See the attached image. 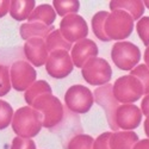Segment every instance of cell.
<instances>
[{
	"mask_svg": "<svg viewBox=\"0 0 149 149\" xmlns=\"http://www.w3.org/2000/svg\"><path fill=\"white\" fill-rule=\"evenodd\" d=\"M11 124L17 136L31 139L40 134L43 127V116L31 106H23L16 111Z\"/></svg>",
	"mask_w": 149,
	"mask_h": 149,
	"instance_id": "cell-1",
	"label": "cell"
},
{
	"mask_svg": "<svg viewBox=\"0 0 149 149\" xmlns=\"http://www.w3.org/2000/svg\"><path fill=\"white\" fill-rule=\"evenodd\" d=\"M31 107L43 116V127L47 129H54L63 119V105L53 93L40 95Z\"/></svg>",
	"mask_w": 149,
	"mask_h": 149,
	"instance_id": "cell-2",
	"label": "cell"
},
{
	"mask_svg": "<svg viewBox=\"0 0 149 149\" xmlns=\"http://www.w3.org/2000/svg\"><path fill=\"white\" fill-rule=\"evenodd\" d=\"M134 30V18L123 10H115L109 13L105 22V33L110 41H119L128 38Z\"/></svg>",
	"mask_w": 149,
	"mask_h": 149,
	"instance_id": "cell-3",
	"label": "cell"
},
{
	"mask_svg": "<svg viewBox=\"0 0 149 149\" xmlns=\"http://www.w3.org/2000/svg\"><path fill=\"white\" fill-rule=\"evenodd\" d=\"M116 100L122 104H132L144 94V87L140 79L134 75L119 77L112 86Z\"/></svg>",
	"mask_w": 149,
	"mask_h": 149,
	"instance_id": "cell-4",
	"label": "cell"
},
{
	"mask_svg": "<svg viewBox=\"0 0 149 149\" xmlns=\"http://www.w3.org/2000/svg\"><path fill=\"white\" fill-rule=\"evenodd\" d=\"M111 58L113 63L122 70H132L141 60L140 48L129 42H116L111 49Z\"/></svg>",
	"mask_w": 149,
	"mask_h": 149,
	"instance_id": "cell-5",
	"label": "cell"
},
{
	"mask_svg": "<svg viewBox=\"0 0 149 149\" xmlns=\"http://www.w3.org/2000/svg\"><path fill=\"white\" fill-rule=\"evenodd\" d=\"M84 80L93 86H104L109 84L112 77V69L110 63L103 57L91 58L81 68Z\"/></svg>",
	"mask_w": 149,
	"mask_h": 149,
	"instance_id": "cell-6",
	"label": "cell"
},
{
	"mask_svg": "<svg viewBox=\"0 0 149 149\" xmlns=\"http://www.w3.org/2000/svg\"><path fill=\"white\" fill-rule=\"evenodd\" d=\"M94 103L92 91L82 85H74L65 94L66 106L75 113H86L91 110Z\"/></svg>",
	"mask_w": 149,
	"mask_h": 149,
	"instance_id": "cell-7",
	"label": "cell"
},
{
	"mask_svg": "<svg viewBox=\"0 0 149 149\" xmlns=\"http://www.w3.org/2000/svg\"><path fill=\"white\" fill-rule=\"evenodd\" d=\"M112 86L113 85L111 84L99 86L98 88L94 90L93 97H94V102L104 109L110 128L113 131H118L119 129L116 124V111L119 107V103L116 100V98L113 95Z\"/></svg>",
	"mask_w": 149,
	"mask_h": 149,
	"instance_id": "cell-8",
	"label": "cell"
},
{
	"mask_svg": "<svg viewBox=\"0 0 149 149\" xmlns=\"http://www.w3.org/2000/svg\"><path fill=\"white\" fill-rule=\"evenodd\" d=\"M12 87L18 92H25L32 84L36 82L37 72L28 61H16L10 68Z\"/></svg>",
	"mask_w": 149,
	"mask_h": 149,
	"instance_id": "cell-9",
	"label": "cell"
},
{
	"mask_svg": "<svg viewBox=\"0 0 149 149\" xmlns=\"http://www.w3.org/2000/svg\"><path fill=\"white\" fill-rule=\"evenodd\" d=\"M74 69V63L68 52L58 49L49 53V57L45 63L47 73L54 79H65Z\"/></svg>",
	"mask_w": 149,
	"mask_h": 149,
	"instance_id": "cell-10",
	"label": "cell"
},
{
	"mask_svg": "<svg viewBox=\"0 0 149 149\" xmlns=\"http://www.w3.org/2000/svg\"><path fill=\"white\" fill-rule=\"evenodd\" d=\"M60 31L69 43H77L86 38V36L88 35V26L80 15H69L62 18L60 23Z\"/></svg>",
	"mask_w": 149,
	"mask_h": 149,
	"instance_id": "cell-11",
	"label": "cell"
},
{
	"mask_svg": "<svg viewBox=\"0 0 149 149\" xmlns=\"http://www.w3.org/2000/svg\"><path fill=\"white\" fill-rule=\"evenodd\" d=\"M142 111L134 104H122L116 111V124L118 129L124 131H132L142 122Z\"/></svg>",
	"mask_w": 149,
	"mask_h": 149,
	"instance_id": "cell-12",
	"label": "cell"
},
{
	"mask_svg": "<svg viewBox=\"0 0 149 149\" xmlns=\"http://www.w3.org/2000/svg\"><path fill=\"white\" fill-rule=\"evenodd\" d=\"M23 52L30 65L35 67H41L47 63L49 57V52L45 44V40L35 37L25 41L23 47Z\"/></svg>",
	"mask_w": 149,
	"mask_h": 149,
	"instance_id": "cell-13",
	"label": "cell"
},
{
	"mask_svg": "<svg viewBox=\"0 0 149 149\" xmlns=\"http://www.w3.org/2000/svg\"><path fill=\"white\" fill-rule=\"evenodd\" d=\"M98 53L99 50L95 42L88 38H85L73 45L70 50V57L74 66L78 68H82L87 61L97 57Z\"/></svg>",
	"mask_w": 149,
	"mask_h": 149,
	"instance_id": "cell-14",
	"label": "cell"
},
{
	"mask_svg": "<svg viewBox=\"0 0 149 149\" xmlns=\"http://www.w3.org/2000/svg\"><path fill=\"white\" fill-rule=\"evenodd\" d=\"M139 141V136L136 132L123 130L111 132L109 144L111 149H134Z\"/></svg>",
	"mask_w": 149,
	"mask_h": 149,
	"instance_id": "cell-15",
	"label": "cell"
},
{
	"mask_svg": "<svg viewBox=\"0 0 149 149\" xmlns=\"http://www.w3.org/2000/svg\"><path fill=\"white\" fill-rule=\"evenodd\" d=\"M54 30L55 28L53 25L47 26L41 23H24L20 25L19 32H20V37L25 41L30 38H35V37H40V38L45 40Z\"/></svg>",
	"mask_w": 149,
	"mask_h": 149,
	"instance_id": "cell-16",
	"label": "cell"
},
{
	"mask_svg": "<svg viewBox=\"0 0 149 149\" xmlns=\"http://www.w3.org/2000/svg\"><path fill=\"white\" fill-rule=\"evenodd\" d=\"M111 11L115 10H123L134 18V20H140L143 12H144V4L140 0H113L110 3Z\"/></svg>",
	"mask_w": 149,
	"mask_h": 149,
	"instance_id": "cell-17",
	"label": "cell"
},
{
	"mask_svg": "<svg viewBox=\"0 0 149 149\" xmlns=\"http://www.w3.org/2000/svg\"><path fill=\"white\" fill-rule=\"evenodd\" d=\"M56 19V11L49 4L38 5L28 18V23H41L47 26H52Z\"/></svg>",
	"mask_w": 149,
	"mask_h": 149,
	"instance_id": "cell-18",
	"label": "cell"
},
{
	"mask_svg": "<svg viewBox=\"0 0 149 149\" xmlns=\"http://www.w3.org/2000/svg\"><path fill=\"white\" fill-rule=\"evenodd\" d=\"M35 0H13L11 1L10 15L17 22H23L30 17L35 7Z\"/></svg>",
	"mask_w": 149,
	"mask_h": 149,
	"instance_id": "cell-19",
	"label": "cell"
},
{
	"mask_svg": "<svg viewBox=\"0 0 149 149\" xmlns=\"http://www.w3.org/2000/svg\"><path fill=\"white\" fill-rule=\"evenodd\" d=\"M49 93H52L50 85L44 80H37L25 91V93H24V99H25V102L29 106H32L35 100L40 95L49 94Z\"/></svg>",
	"mask_w": 149,
	"mask_h": 149,
	"instance_id": "cell-20",
	"label": "cell"
},
{
	"mask_svg": "<svg viewBox=\"0 0 149 149\" xmlns=\"http://www.w3.org/2000/svg\"><path fill=\"white\" fill-rule=\"evenodd\" d=\"M45 44L48 48L49 53H53L55 50H58V49H62V50H72V43H69L63 36H62L60 29H55L50 35H49L45 38Z\"/></svg>",
	"mask_w": 149,
	"mask_h": 149,
	"instance_id": "cell-21",
	"label": "cell"
},
{
	"mask_svg": "<svg viewBox=\"0 0 149 149\" xmlns=\"http://www.w3.org/2000/svg\"><path fill=\"white\" fill-rule=\"evenodd\" d=\"M110 12L99 11L92 17V31L98 40L103 42H109V37L105 33V22L109 17Z\"/></svg>",
	"mask_w": 149,
	"mask_h": 149,
	"instance_id": "cell-22",
	"label": "cell"
},
{
	"mask_svg": "<svg viewBox=\"0 0 149 149\" xmlns=\"http://www.w3.org/2000/svg\"><path fill=\"white\" fill-rule=\"evenodd\" d=\"M53 7L56 11V15L63 18L69 15H77L80 8V1L78 0H54Z\"/></svg>",
	"mask_w": 149,
	"mask_h": 149,
	"instance_id": "cell-23",
	"label": "cell"
},
{
	"mask_svg": "<svg viewBox=\"0 0 149 149\" xmlns=\"http://www.w3.org/2000/svg\"><path fill=\"white\" fill-rule=\"evenodd\" d=\"M94 139L90 135L79 134L75 135L69 141L67 149H93Z\"/></svg>",
	"mask_w": 149,
	"mask_h": 149,
	"instance_id": "cell-24",
	"label": "cell"
},
{
	"mask_svg": "<svg viewBox=\"0 0 149 149\" xmlns=\"http://www.w3.org/2000/svg\"><path fill=\"white\" fill-rule=\"evenodd\" d=\"M13 115L15 112H13L12 106L7 102L0 99V130L6 129L12 123Z\"/></svg>",
	"mask_w": 149,
	"mask_h": 149,
	"instance_id": "cell-25",
	"label": "cell"
},
{
	"mask_svg": "<svg viewBox=\"0 0 149 149\" xmlns=\"http://www.w3.org/2000/svg\"><path fill=\"white\" fill-rule=\"evenodd\" d=\"M130 75L140 79L144 87V94H149V68L146 65H139L130 72Z\"/></svg>",
	"mask_w": 149,
	"mask_h": 149,
	"instance_id": "cell-26",
	"label": "cell"
},
{
	"mask_svg": "<svg viewBox=\"0 0 149 149\" xmlns=\"http://www.w3.org/2000/svg\"><path fill=\"white\" fill-rule=\"evenodd\" d=\"M12 87L10 68L7 66L0 65V97L6 95Z\"/></svg>",
	"mask_w": 149,
	"mask_h": 149,
	"instance_id": "cell-27",
	"label": "cell"
},
{
	"mask_svg": "<svg viewBox=\"0 0 149 149\" xmlns=\"http://www.w3.org/2000/svg\"><path fill=\"white\" fill-rule=\"evenodd\" d=\"M137 35L146 47L149 45V17H142L136 25Z\"/></svg>",
	"mask_w": 149,
	"mask_h": 149,
	"instance_id": "cell-28",
	"label": "cell"
},
{
	"mask_svg": "<svg viewBox=\"0 0 149 149\" xmlns=\"http://www.w3.org/2000/svg\"><path fill=\"white\" fill-rule=\"evenodd\" d=\"M10 149H36V143L31 139H23L17 136L12 141Z\"/></svg>",
	"mask_w": 149,
	"mask_h": 149,
	"instance_id": "cell-29",
	"label": "cell"
},
{
	"mask_svg": "<svg viewBox=\"0 0 149 149\" xmlns=\"http://www.w3.org/2000/svg\"><path fill=\"white\" fill-rule=\"evenodd\" d=\"M110 136H111V132H109V131L100 134V135H99L98 137L94 140L93 149H111V148H110V144H109Z\"/></svg>",
	"mask_w": 149,
	"mask_h": 149,
	"instance_id": "cell-30",
	"label": "cell"
},
{
	"mask_svg": "<svg viewBox=\"0 0 149 149\" xmlns=\"http://www.w3.org/2000/svg\"><path fill=\"white\" fill-rule=\"evenodd\" d=\"M10 7H11V1H8V0L0 1V18H3L7 13H10Z\"/></svg>",
	"mask_w": 149,
	"mask_h": 149,
	"instance_id": "cell-31",
	"label": "cell"
},
{
	"mask_svg": "<svg viewBox=\"0 0 149 149\" xmlns=\"http://www.w3.org/2000/svg\"><path fill=\"white\" fill-rule=\"evenodd\" d=\"M141 111L144 116H149V94H147L141 102Z\"/></svg>",
	"mask_w": 149,
	"mask_h": 149,
	"instance_id": "cell-32",
	"label": "cell"
},
{
	"mask_svg": "<svg viewBox=\"0 0 149 149\" xmlns=\"http://www.w3.org/2000/svg\"><path fill=\"white\" fill-rule=\"evenodd\" d=\"M134 149H149V139L140 140L137 143L135 144Z\"/></svg>",
	"mask_w": 149,
	"mask_h": 149,
	"instance_id": "cell-33",
	"label": "cell"
},
{
	"mask_svg": "<svg viewBox=\"0 0 149 149\" xmlns=\"http://www.w3.org/2000/svg\"><path fill=\"white\" fill-rule=\"evenodd\" d=\"M144 62H146V66L149 68V45L146 48V52H144Z\"/></svg>",
	"mask_w": 149,
	"mask_h": 149,
	"instance_id": "cell-34",
	"label": "cell"
},
{
	"mask_svg": "<svg viewBox=\"0 0 149 149\" xmlns=\"http://www.w3.org/2000/svg\"><path fill=\"white\" fill-rule=\"evenodd\" d=\"M144 132H146V135L148 136V139H149V116L144 120Z\"/></svg>",
	"mask_w": 149,
	"mask_h": 149,
	"instance_id": "cell-35",
	"label": "cell"
},
{
	"mask_svg": "<svg viewBox=\"0 0 149 149\" xmlns=\"http://www.w3.org/2000/svg\"><path fill=\"white\" fill-rule=\"evenodd\" d=\"M143 4H144V6H146V7H148V8H149V0H146V1H143Z\"/></svg>",
	"mask_w": 149,
	"mask_h": 149,
	"instance_id": "cell-36",
	"label": "cell"
}]
</instances>
